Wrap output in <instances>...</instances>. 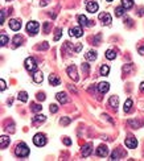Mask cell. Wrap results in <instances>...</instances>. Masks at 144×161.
I'll return each mask as SVG.
<instances>
[{
	"label": "cell",
	"mask_w": 144,
	"mask_h": 161,
	"mask_svg": "<svg viewBox=\"0 0 144 161\" xmlns=\"http://www.w3.org/2000/svg\"><path fill=\"white\" fill-rule=\"evenodd\" d=\"M15 153H16L17 157H27L29 154V148L25 143H20L15 149Z\"/></svg>",
	"instance_id": "1"
},
{
	"label": "cell",
	"mask_w": 144,
	"mask_h": 161,
	"mask_svg": "<svg viewBox=\"0 0 144 161\" xmlns=\"http://www.w3.org/2000/svg\"><path fill=\"white\" fill-rule=\"evenodd\" d=\"M25 69H27L29 73H34L37 70V62H36V59H34L33 57H28V58L25 59Z\"/></svg>",
	"instance_id": "2"
},
{
	"label": "cell",
	"mask_w": 144,
	"mask_h": 161,
	"mask_svg": "<svg viewBox=\"0 0 144 161\" xmlns=\"http://www.w3.org/2000/svg\"><path fill=\"white\" fill-rule=\"evenodd\" d=\"M38 29H40V24L37 21H29L27 24V32L31 36H34V34L38 33Z\"/></svg>",
	"instance_id": "3"
},
{
	"label": "cell",
	"mask_w": 144,
	"mask_h": 161,
	"mask_svg": "<svg viewBox=\"0 0 144 161\" xmlns=\"http://www.w3.org/2000/svg\"><path fill=\"white\" fill-rule=\"evenodd\" d=\"M33 143H34V145H37V147H44V145L46 144V137H45V135H42V134L34 135Z\"/></svg>",
	"instance_id": "4"
},
{
	"label": "cell",
	"mask_w": 144,
	"mask_h": 161,
	"mask_svg": "<svg viewBox=\"0 0 144 161\" xmlns=\"http://www.w3.org/2000/svg\"><path fill=\"white\" fill-rule=\"evenodd\" d=\"M68 75L70 77L73 81H76V82H78V81H79L78 73H77V67L74 65H72V66H69V67H68Z\"/></svg>",
	"instance_id": "5"
},
{
	"label": "cell",
	"mask_w": 144,
	"mask_h": 161,
	"mask_svg": "<svg viewBox=\"0 0 144 161\" xmlns=\"http://www.w3.org/2000/svg\"><path fill=\"white\" fill-rule=\"evenodd\" d=\"M9 28H11V29H12L13 32L20 31V28H21V21L19 20V19H11V20H9Z\"/></svg>",
	"instance_id": "6"
},
{
	"label": "cell",
	"mask_w": 144,
	"mask_h": 161,
	"mask_svg": "<svg viewBox=\"0 0 144 161\" xmlns=\"http://www.w3.org/2000/svg\"><path fill=\"white\" fill-rule=\"evenodd\" d=\"M126 147L127 148H131V149H135V148L137 147V140L135 139L134 136H128L127 139H126Z\"/></svg>",
	"instance_id": "7"
},
{
	"label": "cell",
	"mask_w": 144,
	"mask_h": 161,
	"mask_svg": "<svg viewBox=\"0 0 144 161\" xmlns=\"http://www.w3.org/2000/svg\"><path fill=\"white\" fill-rule=\"evenodd\" d=\"M69 33H70L72 37H81L83 34V29H82V27H73L69 31Z\"/></svg>",
	"instance_id": "8"
},
{
	"label": "cell",
	"mask_w": 144,
	"mask_h": 161,
	"mask_svg": "<svg viewBox=\"0 0 144 161\" xmlns=\"http://www.w3.org/2000/svg\"><path fill=\"white\" fill-rule=\"evenodd\" d=\"M99 20L103 25H110L111 24V16L110 13H106V12H103V13L99 15Z\"/></svg>",
	"instance_id": "9"
},
{
	"label": "cell",
	"mask_w": 144,
	"mask_h": 161,
	"mask_svg": "<svg viewBox=\"0 0 144 161\" xmlns=\"http://www.w3.org/2000/svg\"><path fill=\"white\" fill-rule=\"evenodd\" d=\"M107 154H109V148L106 145H99V147L96 148V156H99V157H106Z\"/></svg>",
	"instance_id": "10"
},
{
	"label": "cell",
	"mask_w": 144,
	"mask_h": 161,
	"mask_svg": "<svg viewBox=\"0 0 144 161\" xmlns=\"http://www.w3.org/2000/svg\"><path fill=\"white\" fill-rule=\"evenodd\" d=\"M98 8H99V5L95 1H89V3L86 4V9L89 11L90 13H95L96 11H98Z\"/></svg>",
	"instance_id": "11"
},
{
	"label": "cell",
	"mask_w": 144,
	"mask_h": 161,
	"mask_svg": "<svg viewBox=\"0 0 144 161\" xmlns=\"http://www.w3.org/2000/svg\"><path fill=\"white\" fill-rule=\"evenodd\" d=\"M91 151H93V145L89 143V144H85L82 147V152H81V153H82L83 157H87V156L91 154Z\"/></svg>",
	"instance_id": "12"
},
{
	"label": "cell",
	"mask_w": 144,
	"mask_h": 161,
	"mask_svg": "<svg viewBox=\"0 0 144 161\" xmlns=\"http://www.w3.org/2000/svg\"><path fill=\"white\" fill-rule=\"evenodd\" d=\"M33 81L36 83H41L42 81H44V75H42V71H40V70H36V71L33 73Z\"/></svg>",
	"instance_id": "13"
},
{
	"label": "cell",
	"mask_w": 144,
	"mask_h": 161,
	"mask_svg": "<svg viewBox=\"0 0 144 161\" xmlns=\"http://www.w3.org/2000/svg\"><path fill=\"white\" fill-rule=\"evenodd\" d=\"M8 144H9V137L5 136V135H1L0 136V148L4 149V148H7Z\"/></svg>",
	"instance_id": "14"
},
{
	"label": "cell",
	"mask_w": 144,
	"mask_h": 161,
	"mask_svg": "<svg viewBox=\"0 0 144 161\" xmlns=\"http://www.w3.org/2000/svg\"><path fill=\"white\" fill-rule=\"evenodd\" d=\"M56 98H57V100H58L60 103H62V104L68 103V95H66V93H64V91H61V93H57Z\"/></svg>",
	"instance_id": "15"
},
{
	"label": "cell",
	"mask_w": 144,
	"mask_h": 161,
	"mask_svg": "<svg viewBox=\"0 0 144 161\" xmlns=\"http://www.w3.org/2000/svg\"><path fill=\"white\" fill-rule=\"evenodd\" d=\"M109 89H110V85H109L107 82H99V85H98V91L102 93V94L107 93Z\"/></svg>",
	"instance_id": "16"
},
{
	"label": "cell",
	"mask_w": 144,
	"mask_h": 161,
	"mask_svg": "<svg viewBox=\"0 0 144 161\" xmlns=\"http://www.w3.org/2000/svg\"><path fill=\"white\" fill-rule=\"evenodd\" d=\"M77 19H78V23L82 25V27H89V25H91V23H90V21L86 19V16H83V15H79Z\"/></svg>",
	"instance_id": "17"
},
{
	"label": "cell",
	"mask_w": 144,
	"mask_h": 161,
	"mask_svg": "<svg viewBox=\"0 0 144 161\" xmlns=\"http://www.w3.org/2000/svg\"><path fill=\"white\" fill-rule=\"evenodd\" d=\"M49 82H50L52 86H57L61 83V79H60V77L56 75V74H52V75H49Z\"/></svg>",
	"instance_id": "18"
},
{
	"label": "cell",
	"mask_w": 144,
	"mask_h": 161,
	"mask_svg": "<svg viewBox=\"0 0 144 161\" xmlns=\"http://www.w3.org/2000/svg\"><path fill=\"white\" fill-rule=\"evenodd\" d=\"M85 58L87 59V61H95V59H96V53H95L94 50H89V51H86Z\"/></svg>",
	"instance_id": "19"
},
{
	"label": "cell",
	"mask_w": 144,
	"mask_h": 161,
	"mask_svg": "<svg viewBox=\"0 0 144 161\" xmlns=\"http://www.w3.org/2000/svg\"><path fill=\"white\" fill-rule=\"evenodd\" d=\"M45 120H46V116H44V115H36L32 122H33L34 126H38V124L42 123V122H45Z\"/></svg>",
	"instance_id": "20"
},
{
	"label": "cell",
	"mask_w": 144,
	"mask_h": 161,
	"mask_svg": "<svg viewBox=\"0 0 144 161\" xmlns=\"http://www.w3.org/2000/svg\"><path fill=\"white\" fill-rule=\"evenodd\" d=\"M122 7L124 9H131L134 7V0H122Z\"/></svg>",
	"instance_id": "21"
},
{
	"label": "cell",
	"mask_w": 144,
	"mask_h": 161,
	"mask_svg": "<svg viewBox=\"0 0 144 161\" xmlns=\"http://www.w3.org/2000/svg\"><path fill=\"white\" fill-rule=\"evenodd\" d=\"M118 102H119V98H118L117 95L111 96L110 100H109V103H110V106L113 107V108H118Z\"/></svg>",
	"instance_id": "22"
},
{
	"label": "cell",
	"mask_w": 144,
	"mask_h": 161,
	"mask_svg": "<svg viewBox=\"0 0 144 161\" xmlns=\"http://www.w3.org/2000/svg\"><path fill=\"white\" fill-rule=\"evenodd\" d=\"M21 44H23V37H21L20 34H17V36H15V37H13V46H15V48H17V46H20Z\"/></svg>",
	"instance_id": "23"
},
{
	"label": "cell",
	"mask_w": 144,
	"mask_h": 161,
	"mask_svg": "<svg viewBox=\"0 0 144 161\" xmlns=\"http://www.w3.org/2000/svg\"><path fill=\"white\" fill-rule=\"evenodd\" d=\"M115 57H117V51L113 50V49H109V50L106 51V58L107 59H115Z\"/></svg>",
	"instance_id": "24"
},
{
	"label": "cell",
	"mask_w": 144,
	"mask_h": 161,
	"mask_svg": "<svg viewBox=\"0 0 144 161\" xmlns=\"http://www.w3.org/2000/svg\"><path fill=\"white\" fill-rule=\"evenodd\" d=\"M7 44H8V36L3 33L0 36V45H1V46H5Z\"/></svg>",
	"instance_id": "25"
},
{
	"label": "cell",
	"mask_w": 144,
	"mask_h": 161,
	"mask_svg": "<svg viewBox=\"0 0 144 161\" xmlns=\"http://www.w3.org/2000/svg\"><path fill=\"white\" fill-rule=\"evenodd\" d=\"M19 100H20V102H27L28 100V94L25 93V91L19 93Z\"/></svg>",
	"instance_id": "26"
},
{
	"label": "cell",
	"mask_w": 144,
	"mask_h": 161,
	"mask_svg": "<svg viewBox=\"0 0 144 161\" xmlns=\"http://www.w3.org/2000/svg\"><path fill=\"white\" fill-rule=\"evenodd\" d=\"M131 107H132V100L127 99L126 103H124V112H128V111L131 110Z\"/></svg>",
	"instance_id": "27"
},
{
	"label": "cell",
	"mask_w": 144,
	"mask_h": 161,
	"mask_svg": "<svg viewBox=\"0 0 144 161\" xmlns=\"http://www.w3.org/2000/svg\"><path fill=\"white\" fill-rule=\"evenodd\" d=\"M109 71H110V66L102 65V67H100V74H102V75H107Z\"/></svg>",
	"instance_id": "28"
},
{
	"label": "cell",
	"mask_w": 144,
	"mask_h": 161,
	"mask_svg": "<svg viewBox=\"0 0 144 161\" xmlns=\"http://www.w3.org/2000/svg\"><path fill=\"white\" fill-rule=\"evenodd\" d=\"M124 8L123 7H118V8H115V15H117L118 17H120V16H123L124 15Z\"/></svg>",
	"instance_id": "29"
},
{
	"label": "cell",
	"mask_w": 144,
	"mask_h": 161,
	"mask_svg": "<svg viewBox=\"0 0 144 161\" xmlns=\"http://www.w3.org/2000/svg\"><path fill=\"white\" fill-rule=\"evenodd\" d=\"M61 36H62V29L61 28H58V29L56 31V33H54V41H58L60 38H61Z\"/></svg>",
	"instance_id": "30"
},
{
	"label": "cell",
	"mask_w": 144,
	"mask_h": 161,
	"mask_svg": "<svg viewBox=\"0 0 144 161\" xmlns=\"http://www.w3.org/2000/svg\"><path fill=\"white\" fill-rule=\"evenodd\" d=\"M72 120H70V118H61V120H60V123H61V126H68L69 123H70Z\"/></svg>",
	"instance_id": "31"
},
{
	"label": "cell",
	"mask_w": 144,
	"mask_h": 161,
	"mask_svg": "<svg viewBox=\"0 0 144 161\" xmlns=\"http://www.w3.org/2000/svg\"><path fill=\"white\" fill-rule=\"evenodd\" d=\"M42 107L40 106V104H32V111H34V112H38V111H41Z\"/></svg>",
	"instance_id": "32"
},
{
	"label": "cell",
	"mask_w": 144,
	"mask_h": 161,
	"mask_svg": "<svg viewBox=\"0 0 144 161\" xmlns=\"http://www.w3.org/2000/svg\"><path fill=\"white\" fill-rule=\"evenodd\" d=\"M0 85H1V87H0V90H1V91H4V90L7 89V83H5V81H4V79H0Z\"/></svg>",
	"instance_id": "33"
},
{
	"label": "cell",
	"mask_w": 144,
	"mask_h": 161,
	"mask_svg": "<svg viewBox=\"0 0 144 161\" xmlns=\"http://www.w3.org/2000/svg\"><path fill=\"white\" fill-rule=\"evenodd\" d=\"M49 108H50V112L52 114H54V112H57V111H58V107L56 106V104H50V107H49Z\"/></svg>",
	"instance_id": "34"
},
{
	"label": "cell",
	"mask_w": 144,
	"mask_h": 161,
	"mask_svg": "<svg viewBox=\"0 0 144 161\" xmlns=\"http://www.w3.org/2000/svg\"><path fill=\"white\" fill-rule=\"evenodd\" d=\"M81 50H82V44H77L76 46H74V51H76V53H79Z\"/></svg>",
	"instance_id": "35"
},
{
	"label": "cell",
	"mask_w": 144,
	"mask_h": 161,
	"mask_svg": "<svg viewBox=\"0 0 144 161\" xmlns=\"http://www.w3.org/2000/svg\"><path fill=\"white\" fill-rule=\"evenodd\" d=\"M49 28H50V24H49V23H45V24H44V31H45V33H48V32L50 31Z\"/></svg>",
	"instance_id": "36"
},
{
	"label": "cell",
	"mask_w": 144,
	"mask_h": 161,
	"mask_svg": "<svg viewBox=\"0 0 144 161\" xmlns=\"http://www.w3.org/2000/svg\"><path fill=\"white\" fill-rule=\"evenodd\" d=\"M64 144H66V145H70V144H72V140H70L69 137H65V139H64Z\"/></svg>",
	"instance_id": "37"
},
{
	"label": "cell",
	"mask_w": 144,
	"mask_h": 161,
	"mask_svg": "<svg viewBox=\"0 0 144 161\" xmlns=\"http://www.w3.org/2000/svg\"><path fill=\"white\" fill-rule=\"evenodd\" d=\"M0 13H1V20H0V23H1V24H4V20H5V13H4V11H1Z\"/></svg>",
	"instance_id": "38"
},
{
	"label": "cell",
	"mask_w": 144,
	"mask_h": 161,
	"mask_svg": "<svg viewBox=\"0 0 144 161\" xmlns=\"http://www.w3.org/2000/svg\"><path fill=\"white\" fill-rule=\"evenodd\" d=\"M37 99H38V100H44V99H45V95H44L42 93L37 94Z\"/></svg>",
	"instance_id": "39"
},
{
	"label": "cell",
	"mask_w": 144,
	"mask_h": 161,
	"mask_svg": "<svg viewBox=\"0 0 144 161\" xmlns=\"http://www.w3.org/2000/svg\"><path fill=\"white\" fill-rule=\"evenodd\" d=\"M40 49H48V42H44V44H41Z\"/></svg>",
	"instance_id": "40"
},
{
	"label": "cell",
	"mask_w": 144,
	"mask_h": 161,
	"mask_svg": "<svg viewBox=\"0 0 144 161\" xmlns=\"http://www.w3.org/2000/svg\"><path fill=\"white\" fill-rule=\"evenodd\" d=\"M139 54L144 55V46H140V48H139Z\"/></svg>",
	"instance_id": "41"
},
{
	"label": "cell",
	"mask_w": 144,
	"mask_h": 161,
	"mask_svg": "<svg viewBox=\"0 0 144 161\" xmlns=\"http://www.w3.org/2000/svg\"><path fill=\"white\" fill-rule=\"evenodd\" d=\"M82 69H83V71H87V69H89V65H87V63H83V65H82Z\"/></svg>",
	"instance_id": "42"
},
{
	"label": "cell",
	"mask_w": 144,
	"mask_h": 161,
	"mask_svg": "<svg viewBox=\"0 0 144 161\" xmlns=\"http://www.w3.org/2000/svg\"><path fill=\"white\" fill-rule=\"evenodd\" d=\"M140 90H141V91H144V82L140 83Z\"/></svg>",
	"instance_id": "43"
},
{
	"label": "cell",
	"mask_w": 144,
	"mask_h": 161,
	"mask_svg": "<svg viewBox=\"0 0 144 161\" xmlns=\"http://www.w3.org/2000/svg\"><path fill=\"white\" fill-rule=\"evenodd\" d=\"M107 1H113V0H107Z\"/></svg>",
	"instance_id": "44"
},
{
	"label": "cell",
	"mask_w": 144,
	"mask_h": 161,
	"mask_svg": "<svg viewBox=\"0 0 144 161\" xmlns=\"http://www.w3.org/2000/svg\"><path fill=\"white\" fill-rule=\"evenodd\" d=\"M7 1H11V0H7Z\"/></svg>",
	"instance_id": "45"
}]
</instances>
